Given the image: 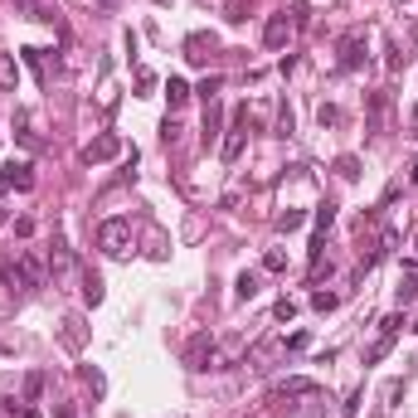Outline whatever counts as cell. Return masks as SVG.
<instances>
[{
    "instance_id": "obj_1",
    "label": "cell",
    "mask_w": 418,
    "mask_h": 418,
    "mask_svg": "<svg viewBox=\"0 0 418 418\" xmlns=\"http://www.w3.org/2000/svg\"><path fill=\"white\" fill-rule=\"evenodd\" d=\"M0 282L10 292H34V287H44V263L34 253H15V258L0 263Z\"/></svg>"
},
{
    "instance_id": "obj_2",
    "label": "cell",
    "mask_w": 418,
    "mask_h": 418,
    "mask_svg": "<svg viewBox=\"0 0 418 418\" xmlns=\"http://www.w3.org/2000/svg\"><path fill=\"white\" fill-rule=\"evenodd\" d=\"M98 248L112 253V258H122L131 248V219H107L103 229H98Z\"/></svg>"
},
{
    "instance_id": "obj_3",
    "label": "cell",
    "mask_w": 418,
    "mask_h": 418,
    "mask_svg": "<svg viewBox=\"0 0 418 418\" xmlns=\"http://www.w3.org/2000/svg\"><path fill=\"white\" fill-rule=\"evenodd\" d=\"M399 331H404V316H399V312H394V316H384V321H380V340H375V345L365 350V365H380V360H384V355L394 350V336H399Z\"/></svg>"
},
{
    "instance_id": "obj_4",
    "label": "cell",
    "mask_w": 418,
    "mask_h": 418,
    "mask_svg": "<svg viewBox=\"0 0 418 418\" xmlns=\"http://www.w3.org/2000/svg\"><path fill=\"white\" fill-rule=\"evenodd\" d=\"M112 156H122V136L117 131H103V136H93L88 146H83V161L93 166V161H112Z\"/></svg>"
},
{
    "instance_id": "obj_5",
    "label": "cell",
    "mask_w": 418,
    "mask_h": 418,
    "mask_svg": "<svg viewBox=\"0 0 418 418\" xmlns=\"http://www.w3.org/2000/svg\"><path fill=\"white\" fill-rule=\"evenodd\" d=\"M243 136H248V107H238V112H233V122H229V136H224V161H238Z\"/></svg>"
},
{
    "instance_id": "obj_6",
    "label": "cell",
    "mask_w": 418,
    "mask_h": 418,
    "mask_svg": "<svg viewBox=\"0 0 418 418\" xmlns=\"http://www.w3.org/2000/svg\"><path fill=\"white\" fill-rule=\"evenodd\" d=\"M0 190H34V166L29 161H10L0 171Z\"/></svg>"
},
{
    "instance_id": "obj_7",
    "label": "cell",
    "mask_w": 418,
    "mask_h": 418,
    "mask_svg": "<svg viewBox=\"0 0 418 418\" xmlns=\"http://www.w3.org/2000/svg\"><path fill=\"white\" fill-rule=\"evenodd\" d=\"M209 360H214V336L200 331V336L185 345V365H190V370H209Z\"/></svg>"
},
{
    "instance_id": "obj_8",
    "label": "cell",
    "mask_w": 418,
    "mask_h": 418,
    "mask_svg": "<svg viewBox=\"0 0 418 418\" xmlns=\"http://www.w3.org/2000/svg\"><path fill=\"white\" fill-rule=\"evenodd\" d=\"M365 64V34H345L340 39V69L350 73V69H360Z\"/></svg>"
},
{
    "instance_id": "obj_9",
    "label": "cell",
    "mask_w": 418,
    "mask_h": 418,
    "mask_svg": "<svg viewBox=\"0 0 418 418\" xmlns=\"http://www.w3.org/2000/svg\"><path fill=\"white\" fill-rule=\"evenodd\" d=\"M287 29H292V20H287V10H282V15H273V20L263 24V44H268V49H282V44H287Z\"/></svg>"
},
{
    "instance_id": "obj_10",
    "label": "cell",
    "mask_w": 418,
    "mask_h": 418,
    "mask_svg": "<svg viewBox=\"0 0 418 418\" xmlns=\"http://www.w3.org/2000/svg\"><path fill=\"white\" fill-rule=\"evenodd\" d=\"M312 394H321L316 380H282V384L273 389V399H312Z\"/></svg>"
},
{
    "instance_id": "obj_11",
    "label": "cell",
    "mask_w": 418,
    "mask_h": 418,
    "mask_svg": "<svg viewBox=\"0 0 418 418\" xmlns=\"http://www.w3.org/2000/svg\"><path fill=\"white\" fill-rule=\"evenodd\" d=\"M394 297H399V307H414V302H418V273H404V278H399Z\"/></svg>"
},
{
    "instance_id": "obj_12",
    "label": "cell",
    "mask_w": 418,
    "mask_h": 418,
    "mask_svg": "<svg viewBox=\"0 0 418 418\" xmlns=\"http://www.w3.org/2000/svg\"><path fill=\"white\" fill-rule=\"evenodd\" d=\"M0 88H5V93L20 88V64H15L10 54H0Z\"/></svg>"
},
{
    "instance_id": "obj_13",
    "label": "cell",
    "mask_w": 418,
    "mask_h": 418,
    "mask_svg": "<svg viewBox=\"0 0 418 418\" xmlns=\"http://www.w3.org/2000/svg\"><path fill=\"white\" fill-rule=\"evenodd\" d=\"M233 297H238V302H253V297H258V273H238Z\"/></svg>"
},
{
    "instance_id": "obj_14",
    "label": "cell",
    "mask_w": 418,
    "mask_h": 418,
    "mask_svg": "<svg viewBox=\"0 0 418 418\" xmlns=\"http://www.w3.org/2000/svg\"><path fill=\"white\" fill-rule=\"evenodd\" d=\"M166 103L185 107V103H190V83H185V78H171V83H166Z\"/></svg>"
},
{
    "instance_id": "obj_15",
    "label": "cell",
    "mask_w": 418,
    "mask_h": 418,
    "mask_svg": "<svg viewBox=\"0 0 418 418\" xmlns=\"http://www.w3.org/2000/svg\"><path fill=\"white\" fill-rule=\"evenodd\" d=\"M185 49H190L185 59H195V64H205V59H209L205 49H214V34H190V44H185Z\"/></svg>"
},
{
    "instance_id": "obj_16",
    "label": "cell",
    "mask_w": 418,
    "mask_h": 418,
    "mask_svg": "<svg viewBox=\"0 0 418 418\" xmlns=\"http://www.w3.org/2000/svg\"><path fill=\"white\" fill-rule=\"evenodd\" d=\"M83 302H88V307L103 302V278H98V273H83Z\"/></svg>"
},
{
    "instance_id": "obj_17",
    "label": "cell",
    "mask_w": 418,
    "mask_h": 418,
    "mask_svg": "<svg viewBox=\"0 0 418 418\" xmlns=\"http://www.w3.org/2000/svg\"><path fill=\"white\" fill-rule=\"evenodd\" d=\"M20 54H24V64H29V69H34L39 78L49 73V59H44V49H20Z\"/></svg>"
},
{
    "instance_id": "obj_18",
    "label": "cell",
    "mask_w": 418,
    "mask_h": 418,
    "mask_svg": "<svg viewBox=\"0 0 418 418\" xmlns=\"http://www.w3.org/2000/svg\"><path fill=\"white\" fill-rule=\"evenodd\" d=\"M302 219H307L302 209H282V214H278V229H282V233H292V229H302Z\"/></svg>"
},
{
    "instance_id": "obj_19",
    "label": "cell",
    "mask_w": 418,
    "mask_h": 418,
    "mask_svg": "<svg viewBox=\"0 0 418 418\" xmlns=\"http://www.w3.org/2000/svg\"><path fill=\"white\" fill-rule=\"evenodd\" d=\"M316 122H321V127H340V107L321 103V107H316Z\"/></svg>"
},
{
    "instance_id": "obj_20",
    "label": "cell",
    "mask_w": 418,
    "mask_h": 418,
    "mask_svg": "<svg viewBox=\"0 0 418 418\" xmlns=\"http://www.w3.org/2000/svg\"><path fill=\"white\" fill-rule=\"evenodd\" d=\"M336 171H340V180H360V161H355V156H340Z\"/></svg>"
},
{
    "instance_id": "obj_21",
    "label": "cell",
    "mask_w": 418,
    "mask_h": 418,
    "mask_svg": "<svg viewBox=\"0 0 418 418\" xmlns=\"http://www.w3.org/2000/svg\"><path fill=\"white\" fill-rule=\"evenodd\" d=\"M331 224H336V205H331V200H326V205L316 209V233H326V229H331Z\"/></svg>"
},
{
    "instance_id": "obj_22",
    "label": "cell",
    "mask_w": 418,
    "mask_h": 418,
    "mask_svg": "<svg viewBox=\"0 0 418 418\" xmlns=\"http://www.w3.org/2000/svg\"><path fill=\"white\" fill-rule=\"evenodd\" d=\"M263 268H268V273H287V253H278V248H268V258H263Z\"/></svg>"
},
{
    "instance_id": "obj_23",
    "label": "cell",
    "mask_w": 418,
    "mask_h": 418,
    "mask_svg": "<svg viewBox=\"0 0 418 418\" xmlns=\"http://www.w3.org/2000/svg\"><path fill=\"white\" fill-rule=\"evenodd\" d=\"M336 302H340L336 292H312V307H316V312H336Z\"/></svg>"
},
{
    "instance_id": "obj_24",
    "label": "cell",
    "mask_w": 418,
    "mask_h": 418,
    "mask_svg": "<svg viewBox=\"0 0 418 418\" xmlns=\"http://www.w3.org/2000/svg\"><path fill=\"white\" fill-rule=\"evenodd\" d=\"M219 88H224V78H219V73H209L205 83H200V98H205V103H214V93H219Z\"/></svg>"
},
{
    "instance_id": "obj_25",
    "label": "cell",
    "mask_w": 418,
    "mask_h": 418,
    "mask_svg": "<svg viewBox=\"0 0 418 418\" xmlns=\"http://www.w3.org/2000/svg\"><path fill=\"white\" fill-rule=\"evenodd\" d=\"M39 389H44V375H29V380H24V404H34Z\"/></svg>"
},
{
    "instance_id": "obj_26",
    "label": "cell",
    "mask_w": 418,
    "mask_h": 418,
    "mask_svg": "<svg viewBox=\"0 0 418 418\" xmlns=\"http://www.w3.org/2000/svg\"><path fill=\"white\" fill-rule=\"evenodd\" d=\"M219 117H224V112H219V103H209V112H205V141L219 131Z\"/></svg>"
},
{
    "instance_id": "obj_27",
    "label": "cell",
    "mask_w": 418,
    "mask_h": 418,
    "mask_svg": "<svg viewBox=\"0 0 418 418\" xmlns=\"http://www.w3.org/2000/svg\"><path fill=\"white\" fill-rule=\"evenodd\" d=\"M273 316H278V321H292V316H297V302H292V297H282V302L273 307Z\"/></svg>"
},
{
    "instance_id": "obj_28",
    "label": "cell",
    "mask_w": 418,
    "mask_h": 418,
    "mask_svg": "<svg viewBox=\"0 0 418 418\" xmlns=\"http://www.w3.org/2000/svg\"><path fill=\"white\" fill-rule=\"evenodd\" d=\"M297 131V122H292V107H282V117H278V136H292Z\"/></svg>"
},
{
    "instance_id": "obj_29",
    "label": "cell",
    "mask_w": 418,
    "mask_h": 418,
    "mask_svg": "<svg viewBox=\"0 0 418 418\" xmlns=\"http://www.w3.org/2000/svg\"><path fill=\"white\" fill-rule=\"evenodd\" d=\"M292 24L307 29V24H312V10H307V5H292Z\"/></svg>"
},
{
    "instance_id": "obj_30",
    "label": "cell",
    "mask_w": 418,
    "mask_h": 418,
    "mask_svg": "<svg viewBox=\"0 0 418 418\" xmlns=\"http://www.w3.org/2000/svg\"><path fill=\"white\" fill-rule=\"evenodd\" d=\"M161 136H166V141L175 146V136H180V127H175V117H166V122H161Z\"/></svg>"
},
{
    "instance_id": "obj_31",
    "label": "cell",
    "mask_w": 418,
    "mask_h": 418,
    "mask_svg": "<svg viewBox=\"0 0 418 418\" xmlns=\"http://www.w3.org/2000/svg\"><path fill=\"white\" fill-rule=\"evenodd\" d=\"M83 380H88V384H93V394H103V375H98V370H93V365H83Z\"/></svg>"
},
{
    "instance_id": "obj_32",
    "label": "cell",
    "mask_w": 418,
    "mask_h": 418,
    "mask_svg": "<svg viewBox=\"0 0 418 418\" xmlns=\"http://www.w3.org/2000/svg\"><path fill=\"white\" fill-rule=\"evenodd\" d=\"M136 88H156V73L151 69H136Z\"/></svg>"
},
{
    "instance_id": "obj_33",
    "label": "cell",
    "mask_w": 418,
    "mask_h": 418,
    "mask_svg": "<svg viewBox=\"0 0 418 418\" xmlns=\"http://www.w3.org/2000/svg\"><path fill=\"white\" fill-rule=\"evenodd\" d=\"M414 263H418V238H414Z\"/></svg>"
},
{
    "instance_id": "obj_34",
    "label": "cell",
    "mask_w": 418,
    "mask_h": 418,
    "mask_svg": "<svg viewBox=\"0 0 418 418\" xmlns=\"http://www.w3.org/2000/svg\"><path fill=\"white\" fill-rule=\"evenodd\" d=\"M0 219H5V209H0Z\"/></svg>"
},
{
    "instance_id": "obj_35",
    "label": "cell",
    "mask_w": 418,
    "mask_h": 418,
    "mask_svg": "<svg viewBox=\"0 0 418 418\" xmlns=\"http://www.w3.org/2000/svg\"><path fill=\"white\" fill-rule=\"evenodd\" d=\"M399 5H409V0H399Z\"/></svg>"
}]
</instances>
